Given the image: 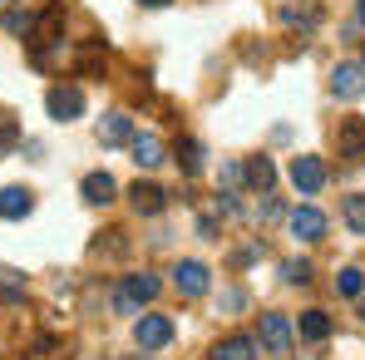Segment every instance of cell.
<instances>
[{"instance_id":"25","label":"cell","mask_w":365,"mask_h":360,"mask_svg":"<svg viewBox=\"0 0 365 360\" xmlns=\"http://www.w3.org/2000/svg\"><path fill=\"white\" fill-rule=\"evenodd\" d=\"M143 5H168V0H143Z\"/></svg>"},{"instance_id":"4","label":"cell","mask_w":365,"mask_h":360,"mask_svg":"<svg viewBox=\"0 0 365 360\" xmlns=\"http://www.w3.org/2000/svg\"><path fill=\"white\" fill-rule=\"evenodd\" d=\"M292 182H297V192H302V197H316V192L326 187V163H321L316 153L292 158Z\"/></svg>"},{"instance_id":"12","label":"cell","mask_w":365,"mask_h":360,"mask_svg":"<svg viewBox=\"0 0 365 360\" xmlns=\"http://www.w3.org/2000/svg\"><path fill=\"white\" fill-rule=\"evenodd\" d=\"M292 237L321 242V237H326V217H321L316 207H297V212H292Z\"/></svg>"},{"instance_id":"2","label":"cell","mask_w":365,"mask_h":360,"mask_svg":"<svg viewBox=\"0 0 365 360\" xmlns=\"http://www.w3.org/2000/svg\"><path fill=\"white\" fill-rule=\"evenodd\" d=\"M257 336H262V351H272V356H287V351H292V341H297V331H292V321H287L282 311H267Z\"/></svg>"},{"instance_id":"8","label":"cell","mask_w":365,"mask_h":360,"mask_svg":"<svg viewBox=\"0 0 365 360\" xmlns=\"http://www.w3.org/2000/svg\"><path fill=\"white\" fill-rule=\"evenodd\" d=\"M30 207H35V192H30V187H0V217H5V222L30 217Z\"/></svg>"},{"instance_id":"26","label":"cell","mask_w":365,"mask_h":360,"mask_svg":"<svg viewBox=\"0 0 365 360\" xmlns=\"http://www.w3.org/2000/svg\"><path fill=\"white\" fill-rule=\"evenodd\" d=\"M361 321H365V306H361Z\"/></svg>"},{"instance_id":"21","label":"cell","mask_w":365,"mask_h":360,"mask_svg":"<svg viewBox=\"0 0 365 360\" xmlns=\"http://www.w3.org/2000/svg\"><path fill=\"white\" fill-rule=\"evenodd\" d=\"M282 277H287L292 287H306V282H311V262H282Z\"/></svg>"},{"instance_id":"10","label":"cell","mask_w":365,"mask_h":360,"mask_svg":"<svg viewBox=\"0 0 365 360\" xmlns=\"http://www.w3.org/2000/svg\"><path fill=\"white\" fill-rule=\"evenodd\" d=\"M336 143H341V158L361 163V158H365V119H346V123H341V133H336Z\"/></svg>"},{"instance_id":"15","label":"cell","mask_w":365,"mask_h":360,"mask_svg":"<svg viewBox=\"0 0 365 360\" xmlns=\"http://www.w3.org/2000/svg\"><path fill=\"white\" fill-rule=\"evenodd\" d=\"M252 356H257V341H247V336H227L212 351V360H252Z\"/></svg>"},{"instance_id":"6","label":"cell","mask_w":365,"mask_h":360,"mask_svg":"<svg viewBox=\"0 0 365 360\" xmlns=\"http://www.w3.org/2000/svg\"><path fill=\"white\" fill-rule=\"evenodd\" d=\"M331 89H336V99H361L365 94V64H336L331 69Z\"/></svg>"},{"instance_id":"3","label":"cell","mask_w":365,"mask_h":360,"mask_svg":"<svg viewBox=\"0 0 365 360\" xmlns=\"http://www.w3.org/2000/svg\"><path fill=\"white\" fill-rule=\"evenodd\" d=\"M133 341H138V351H163L173 341V321L168 316H138L133 321Z\"/></svg>"},{"instance_id":"11","label":"cell","mask_w":365,"mask_h":360,"mask_svg":"<svg viewBox=\"0 0 365 360\" xmlns=\"http://www.w3.org/2000/svg\"><path fill=\"white\" fill-rule=\"evenodd\" d=\"M79 192H84V202H89V207H109V202H114V192H119V182L109 178V173H89V178L79 182Z\"/></svg>"},{"instance_id":"22","label":"cell","mask_w":365,"mask_h":360,"mask_svg":"<svg viewBox=\"0 0 365 360\" xmlns=\"http://www.w3.org/2000/svg\"><path fill=\"white\" fill-rule=\"evenodd\" d=\"M20 292H25V277L10 272V267H0V297H20Z\"/></svg>"},{"instance_id":"13","label":"cell","mask_w":365,"mask_h":360,"mask_svg":"<svg viewBox=\"0 0 365 360\" xmlns=\"http://www.w3.org/2000/svg\"><path fill=\"white\" fill-rule=\"evenodd\" d=\"M128 153H133L138 168H158V163H163V143H158L153 133H133V138H128Z\"/></svg>"},{"instance_id":"7","label":"cell","mask_w":365,"mask_h":360,"mask_svg":"<svg viewBox=\"0 0 365 360\" xmlns=\"http://www.w3.org/2000/svg\"><path fill=\"white\" fill-rule=\"evenodd\" d=\"M173 287H178L187 301L207 297V267H202V262H178V267H173Z\"/></svg>"},{"instance_id":"1","label":"cell","mask_w":365,"mask_h":360,"mask_svg":"<svg viewBox=\"0 0 365 360\" xmlns=\"http://www.w3.org/2000/svg\"><path fill=\"white\" fill-rule=\"evenodd\" d=\"M158 287H163V282H158L153 272H133V277H123L119 292H114V311H119V316H138L148 301L158 297Z\"/></svg>"},{"instance_id":"17","label":"cell","mask_w":365,"mask_h":360,"mask_svg":"<svg viewBox=\"0 0 365 360\" xmlns=\"http://www.w3.org/2000/svg\"><path fill=\"white\" fill-rule=\"evenodd\" d=\"M302 336L306 341H326L331 336V316L326 311H302Z\"/></svg>"},{"instance_id":"19","label":"cell","mask_w":365,"mask_h":360,"mask_svg":"<svg viewBox=\"0 0 365 360\" xmlns=\"http://www.w3.org/2000/svg\"><path fill=\"white\" fill-rule=\"evenodd\" d=\"M361 287H365L361 267H341V272H336V292H341V297H361Z\"/></svg>"},{"instance_id":"23","label":"cell","mask_w":365,"mask_h":360,"mask_svg":"<svg viewBox=\"0 0 365 360\" xmlns=\"http://www.w3.org/2000/svg\"><path fill=\"white\" fill-rule=\"evenodd\" d=\"M10 143H15V119H10V114H0V153H5Z\"/></svg>"},{"instance_id":"5","label":"cell","mask_w":365,"mask_h":360,"mask_svg":"<svg viewBox=\"0 0 365 360\" xmlns=\"http://www.w3.org/2000/svg\"><path fill=\"white\" fill-rule=\"evenodd\" d=\"M45 109H50V119H60V123L79 119V114H84V89H74V84H55V89L45 94Z\"/></svg>"},{"instance_id":"18","label":"cell","mask_w":365,"mask_h":360,"mask_svg":"<svg viewBox=\"0 0 365 360\" xmlns=\"http://www.w3.org/2000/svg\"><path fill=\"white\" fill-rule=\"evenodd\" d=\"M247 178H252V187L272 192V182H277V168H272V158H252V163H247Z\"/></svg>"},{"instance_id":"20","label":"cell","mask_w":365,"mask_h":360,"mask_svg":"<svg viewBox=\"0 0 365 360\" xmlns=\"http://www.w3.org/2000/svg\"><path fill=\"white\" fill-rule=\"evenodd\" d=\"M178 168L187 173V178H192V173H202V148H197L192 138H187V143H178Z\"/></svg>"},{"instance_id":"27","label":"cell","mask_w":365,"mask_h":360,"mask_svg":"<svg viewBox=\"0 0 365 360\" xmlns=\"http://www.w3.org/2000/svg\"><path fill=\"white\" fill-rule=\"evenodd\" d=\"M361 64H365V55H361Z\"/></svg>"},{"instance_id":"9","label":"cell","mask_w":365,"mask_h":360,"mask_svg":"<svg viewBox=\"0 0 365 360\" xmlns=\"http://www.w3.org/2000/svg\"><path fill=\"white\" fill-rule=\"evenodd\" d=\"M128 197H133V207H138L143 217H153V212H163V207H168V192H163L158 182H143V178L128 187Z\"/></svg>"},{"instance_id":"14","label":"cell","mask_w":365,"mask_h":360,"mask_svg":"<svg viewBox=\"0 0 365 360\" xmlns=\"http://www.w3.org/2000/svg\"><path fill=\"white\" fill-rule=\"evenodd\" d=\"M133 138V119L128 114H104L99 119V143H128Z\"/></svg>"},{"instance_id":"16","label":"cell","mask_w":365,"mask_h":360,"mask_svg":"<svg viewBox=\"0 0 365 360\" xmlns=\"http://www.w3.org/2000/svg\"><path fill=\"white\" fill-rule=\"evenodd\" d=\"M341 217H346V227H351V232H365V192L341 197Z\"/></svg>"},{"instance_id":"24","label":"cell","mask_w":365,"mask_h":360,"mask_svg":"<svg viewBox=\"0 0 365 360\" xmlns=\"http://www.w3.org/2000/svg\"><path fill=\"white\" fill-rule=\"evenodd\" d=\"M356 25H361V30H365V0H361V5H356Z\"/></svg>"}]
</instances>
